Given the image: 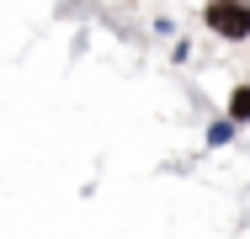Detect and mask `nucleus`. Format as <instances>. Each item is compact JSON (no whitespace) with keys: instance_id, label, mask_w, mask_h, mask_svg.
Masks as SVG:
<instances>
[{"instance_id":"1","label":"nucleus","mask_w":250,"mask_h":239,"mask_svg":"<svg viewBox=\"0 0 250 239\" xmlns=\"http://www.w3.org/2000/svg\"><path fill=\"white\" fill-rule=\"evenodd\" d=\"M208 27L218 32V38H229V43H240L250 38V0H208Z\"/></svg>"},{"instance_id":"2","label":"nucleus","mask_w":250,"mask_h":239,"mask_svg":"<svg viewBox=\"0 0 250 239\" xmlns=\"http://www.w3.org/2000/svg\"><path fill=\"white\" fill-rule=\"evenodd\" d=\"M229 117L234 122H250V85H240V91L229 96Z\"/></svg>"}]
</instances>
